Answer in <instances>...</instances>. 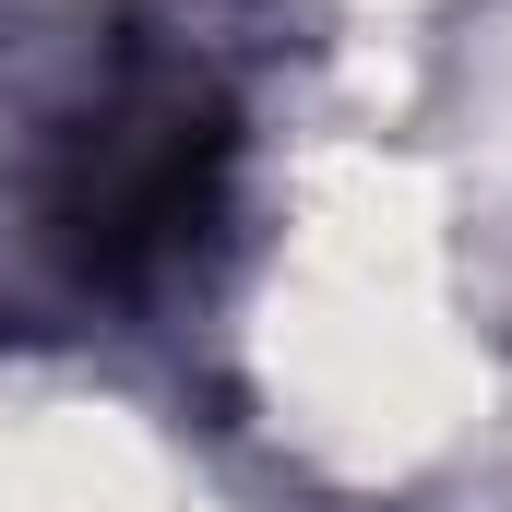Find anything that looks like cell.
<instances>
[{
	"mask_svg": "<svg viewBox=\"0 0 512 512\" xmlns=\"http://www.w3.org/2000/svg\"><path fill=\"white\" fill-rule=\"evenodd\" d=\"M203 179H215V131L191 120V96H96L84 120H72V143H60V239L84 262H108V274H131V262H155L191 215H203Z\"/></svg>",
	"mask_w": 512,
	"mask_h": 512,
	"instance_id": "obj_1",
	"label": "cell"
}]
</instances>
